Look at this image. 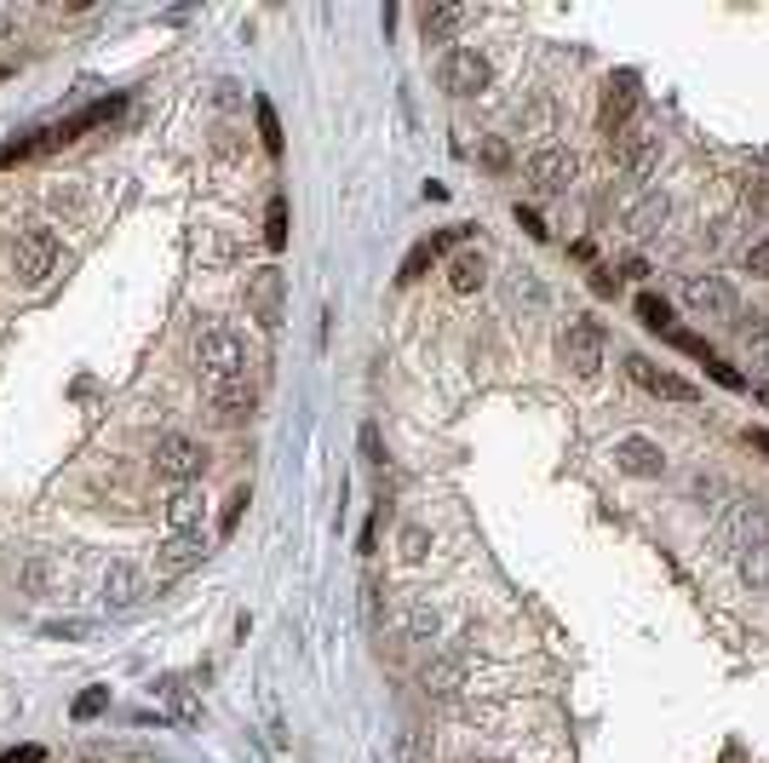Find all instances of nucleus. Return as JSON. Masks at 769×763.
Instances as JSON below:
<instances>
[{"mask_svg": "<svg viewBox=\"0 0 769 763\" xmlns=\"http://www.w3.org/2000/svg\"><path fill=\"white\" fill-rule=\"evenodd\" d=\"M190 350H196L201 379H247V373H253V362H247V339H242L230 322H201V327H196V339H190Z\"/></svg>", "mask_w": 769, "mask_h": 763, "instance_id": "obj_1", "label": "nucleus"}, {"mask_svg": "<svg viewBox=\"0 0 769 763\" xmlns=\"http://www.w3.org/2000/svg\"><path fill=\"white\" fill-rule=\"evenodd\" d=\"M149 465H156V476L172 482V489H190V482H201V471H208V448L196 437H185V430H167L156 442V453H149Z\"/></svg>", "mask_w": 769, "mask_h": 763, "instance_id": "obj_2", "label": "nucleus"}, {"mask_svg": "<svg viewBox=\"0 0 769 763\" xmlns=\"http://www.w3.org/2000/svg\"><path fill=\"white\" fill-rule=\"evenodd\" d=\"M557 356H562V368H569L575 379H598L603 373V356H609L603 327L592 316H575L569 327H562V339H557Z\"/></svg>", "mask_w": 769, "mask_h": 763, "instance_id": "obj_3", "label": "nucleus"}, {"mask_svg": "<svg viewBox=\"0 0 769 763\" xmlns=\"http://www.w3.org/2000/svg\"><path fill=\"white\" fill-rule=\"evenodd\" d=\"M769 534V512H764V500H747V494H729L724 505H717V540H724V551H747L758 546Z\"/></svg>", "mask_w": 769, "mask_h": 763, "instance_id": "obj_4", "label": "nucleus"}, {"mask_svg": "<svg viewBox=\"0 0 769 763\" xmlns=\"http://www.w3.org/2000/svg\"><path fill=\"white\" fill-rule=\"evenodd\" d=\"M58 259H64V242L53 231H41V224L12 242V270H18V282H30V288H41L46 276L58 270Z\"/></svg>", "mask_w": 769, "mask_h": 763, "instance_id": "obj_5", "label": "nucleus"}, {"mask_svg": "<svg viewBox=\"0 0 769 763\" xmlns=\"http://www.w3.org/2000/svg\"><path fill=\"white\" fill-rule=\"evenodd\" d=\"M489 81H494V69L477 46H448L443 53V92L448 98H477V92H489Z\"/></svg>", "mask_w": 769, "mask_h": 763, "instance_id": "obj_6", "label": "nucleus"}, {"mask_svg": "<svg viewBox=\"0 0 769 763\" xmlns=\"http://www.w3.org/2000/svg\"><path fill=\"white\" fill-rule=\"evenodd\" d=\"M683 304L701 322H735L740 316V293L724 282V276H689V282H683Z\"/></svg>", "mask_w": 769, "mask_h": 763, "instance_id": "obj_7", "label": "nucleus"}, {"mask_svg": "<svg viewBox=\"0 0 769 763\" xmlns=\"http://www.w3.org/2000/svg\"><path fill=\"white\" fill-rule=\"evenodd\" d=\"M247 311H253V322L265 327V334H276L281 327V299H288V282H281V270L276 265H265V270H247Z\"/></svg>", "mask_w": 769, "mask_h": 763, "instance_id": "obj_8", "label": "nucleus"}, {"mask_svg": "<svg viewBox=\"0 0 769 763\" xmlns=\"http://www.w3.org/2000/svg\"><path fill=\"white\" fill-rule=\"evenodd\" d=\"M637 115V75L621 69V75H609L603 81V104H598V126L609 138H621L626 133V121Z\"/></svg>", "mask_w": 769, "mask_h": 763, "instance_id": "obj_9", "label": "nucleus"}, {"mask_svg": "<svg viewBox=\"0 0 769 763\" xmlns=\"http://www.w3.org/2000/svg\"><path fill=\"white\" fill-rule=\"evenodd\" d=\"M614 471H626L637 482H655L666 471V448L655 437H644V430H632V437L614 442Z\"/></svg>", "mask_w": 769, "mask_h": 763, "instance_id": "obj_10", "label": "nucleus"}, {"mask_svg": "<svg viewBox=\"0 0 769 763\" xmlns=\"http://www.w3.org/2000/svg\"><path fill=\"white\" fill-rule=\"evenodd\" d=\"M575 172H580L575 149L551 144V149H534V161H528V184L540 190V195H562V190L575 184Z\"/></svg>", "mask_w": 769, "mask_h": 763, "instance_id": "obj_11", "label": "nucleus"}, {"mask_svg": "<svg viewBox=\"0 0 769 763\" xmlns=\"http://www.w3.org/2000/svg\"><path fill=\"white\" fill-rule=\"evenodd\" d=\"M626 373H632V385H644L649 396H666V402H695V396H701L695 385H689V379L655 368L649 356H626Z\"/></svg>", "mask_w": 769, "mask_h": 763, "instance_id": "obj_12", "label": "nucleus"}, {"mask_svg": "<svg viewBox=\"0 0 769 763\" xmlns=\"http://www.w3.org/2000/svg\"><path fill=\"white\" fill-rule=\"evenodd\" d=\"M201 557H208V540H201V534H167V540L156 546V574L178 580V574L201 569Z\"/></svg>", "mask_w": 769, "mask_h": 763, "instance_id": "obj_13", "label": "nucleus"}, {"mask_svg": "<svg viewBox=\"0 0 769 763\" xmlns=\"http://www.w3.org/2000/svg\"><path fill=\"white\" fill-rule=\"evenodd\" d=\"M201 396L213 402L219 419H242V414H253V373L247 379H201Z\"/></svg>", "mask_w": 769, "mask_h": 763, "instance_id": "obj_14", "label": "nucleus"}, {"mask_svg": "<svg viewBox=\"0 0 769 763\" xmlns=\"http://www.w3.org/2000/svg\"><path fill=\"white\" fill-rule=\"evenodd\" d=\"M655 161H660V133H655V126L621 133V167H626L632 178H649V172H655Z\"/></svg>", "mask_w": 769, "mask_h": 763, "instance_id": "obj_15", "label": "nucleus"}, {"mask_svg": "<svg viewBox=\"0 0 769 763\" xmlns=\"http://www.w3.org/2000/svg\"><path fill=\"white\" fill-rule=\"evenodd\" d=\"M201 517H208V500H201L196 482H190V489H172V500H167V534H201Z\"/></svg>", "mask_w": 769, "mask_h": 763, "instance_id": "obj_16", "label": "nucleus"}, {"mask_svg": "<svg viewBox=\"0 0 769 763\" xmlns=\"http://www.w3.org/2000/svg\"><path fill=\"white\" fill-rule=\"evenodd\" d=\"M104 603H110V608H138V603H144V574H138L133 563H110V574H104Z\"/></svg>", "mask_w": 769, "mask_h": 763, "instance_id": "obj_17", "label": "nucleus"}, {"mask_svg": "<svg viewBox=\"0 0 769 763\" xmlns=\"http://www.w3.org/2000/svg\"><path fill=\"white\" fill-rule=\"evenodd\" d=\"M482 282H489V259H482L477 247H459L454 259H448V288L454 293H477Z\"/></svg>", "mask_w": 769, "mask_h": 763, "instance_id": "obj_18", "label": "nucleus"}, {"mask_svg": "<svg viewBox=\"0 0 769 763\" xmlns=\"http://www.w3.org/2000/svg\"><path fill=\"white\" fill-rule=\"evenodd\" d=\"M437 626H443L437 603H431V597H408V608H402V631H408V643H431V638H437Z\"/></svg>", "mask_w": 769, "mask_h": 763, "instance_id": "obj_19", "label": "nucleus"}, {"mask_svg": "<svg viewBox=\"0 0 769 763\" xmlns=\"http://www.w3.org/2000/svg\"><path fill=\"white\" fill-rule=\"evenodd\" d=\"M459 30H466V7H425V12H420V35H425L431 46L454 41Z\"/></svg>", "mask_w": 769, "mask_h": 763, "instance_id": "obj_20", "label": "nucleus"}, {"mask_svg": "<svg viewBox=\"0 0 769 763\" xmlns=\"http://www.w3.org/2000/svg\"><path fill=\"white\" fill-rule=\"evenodd\" d=\"M253 126H259V144H265V156H281V144H288V138H281V115H276V104H270L265 92L253 98Z\"/></svg>", "mask_w": 769, "mask_h": 763, "instance_id": "obj_21", "label": "nucleus"}, {"mask_svg": "<svg viewBox=\"0 0 769 763\" xmlns=\"http://www.w3.org/2000/svg\"><path fill=\"white\" fill-rule=\"evenodd\" d=\"M632 311H637V322H644L649 334H660V339L678 327V322H672V304H666L660 293H637V304H632Z\"/></svg>", "mask_w": 769, "mask_h": 763, "instance_id": "obj_22", "label": "nucleus"}, {"mask_svg": "<svg viewBox=\"0 0 769 763\" xmlns=\"http://www.w3.org/2000/svg\"><path fill=\"white\" fill-rule=\"evenodd\" d=\"M437 259H443V253H437V247H431V236H425V242H414V247H408V259H402V270H397V282H402V288H414V282H425V270H431V265H437Z\"/></svg>", "mask_w": 769, "mask_h": 763, "instance_id": "obj_23", "label": "nucleus"}, {"mask_svg": "<svg viewBox=\"0 0 769 763\" xmlns=\"http://www.w3.org/2000/svg\"><path fill=\"white\" fill-rule=\"evenodd\" d=\"M740 580H747L753 592H769V534H764L758 546L740 551Z\"/></svg>", "mask_w": 769, "mask_h": 763, "instance_id": "obj_24", "label": "nucleus"}, {"mask_svg": "<svg viewBox=\"0 0 769 763\" xmlns=\"http://www.w3.org/2000/svg\"><path fill=\"white\" fill-rule=\"evenodd\" d=\"M156 700H167V711H172V718H196V700H190V677H161L156 683Z\"/></svg>", "mask_w": 769, "mask_h": 763, "instance_id": "obj_25", "label": "nucleus"}, {"mask_svg": "<svg viewBox=\"0 0 769 763\" xmlns=\"http://www.w3.org/2000/svg\"><path fill=\"white\" fill-rule=\"evenodd\" d=\"M459 677H466V660H437V666H425V695H454Z\"/></svg>", "mask_w": 769, "mask_h": 763, "instance_id": "obj_26", "label": "nucleus"}, {"mask_svg": "<svg viewBox=\"0 0 769 763\" xmlns=\"http://www.w3.org/2000/svg\"><path fill=\"white\" fill-rule=\"evenodd\" d=\"M265 247L270 253L288 247V195H270V207H265Z\"/></svg>", "mask_w": 769, "mask_h": 763, "instance_id": "obj_27", "label": "nucleus"}, {"mask_svg": "<svg viewBox=\"0 0 769 763\" xmlns=\"http://www.w3.org/2000/svg\"><path fill=\"white\" fill-rule=\"evenodd\" d=\"M104 706H110V689H104V683H92V689L75 695V706H69V711H75V723H92Z\"/></svg>", "mask_w": 769, "mask_h": 763, "instance_id": "obj_28", "label": "nucleus"}, {"mask_svg": "<svg viewBox=\"0 0 769 763\" xmlns=\"http://www.w3.org/2000/svg\"><path fill=\"white\" fill-rule=\"evenodd\" d=\"M666 213H672V207H666V195H649L644 207L632 213V231H637V236H649L655 224H666Z\"/></svg>", "mask_w": 769, "mask_h": 763, "instance_id": "obj_29", "label": "nucleus"}, {"mask_svg": "<svg viewBox=\"0 0 769 763\" xmlns=\"http://www.w3.org/2000/svg\"><path fill=\"white\" fill-rule=\"evenodd\" d=\"M477 161L489 167V172H511V149H505V138H482V144H477Z\"/></svg>", "mask_w": 769, "mask_h": 763, "instance_id": "obj_30", "label": "nucleus"}, {"mask_svg": "<svg viewBox=\"0 0 769 763\" xmlns=\"http://www.w3.org/2000/svg\"><path fill=\"white\" fill-rule=\"evenodd\" d=\"M740 270L758 276V282H769V236H764V242H753L747 253H740Z\"/></svg>", "mask_w": 769, "mask_h": 763, "instance_id": "obj_31", "label": "nucleus"}, {"mask_svg": "<svg viewBox=\"0 0 769 763\" xmlns=\"http://www.w3.org/2000/svg\"><path fill=\"white\" fill-rule=\"evenodd\" d=\"M242 512H247V489H236V494L224 500V512H219V534H224V540H230V534H236Z\"/></svg>", "mask_w": 769, "mask_h": 763, "instance_id": "obj_32", "label": "nucleus"}, {"mask_svg": "<svg viewBox=\"0 0 769 763\" xmlns=\"http://www.w3.org/2000/svg\"><path fill=\"white\" fill-rule=\"evenodd\" d=\"M425 546H431V534L408 523V528H402V557H408V563H420V557H425Z\"/></svg>", "mask_w": 769, "mask_h": 763, "instance_id": "obj_33", "label": "nucleus"}, {"mask_svg": "<svg viewBox=\"0 0 769 763\" xmlns=\"http://www.w3.org/2000/svg\"><path fill=\"white\" fill-rule=\"evenodd\" d=\"M471 242V224H448V231H437V236H431V247H437V253H448V247H466Z\"/></svg>", "mask_w": 769, "mask_h": 763, "instance_id": "obj_34", "label": "nucleus"}, {"mask_svg": "<svg viewBox=\"0 0 769 763\" xmlns=\"http://www.w3.org/2000/svg\"><path fill=\"white\" fill-rule=\"evenodd\" d=\"M87 631H92L87 620H46L41 638H87Z\"/></svg>", "mask_w": 769, "mask_h": 763, "instance_id": "obj_35", "label": "nucleus"}, {"mask_svg": "<svg viewBox=\"0 0 769 763\" xmlns=\"http://www.w3.org/2000/svg\"><path fill=\"white\" fill-rule=\"evenodd\" d=\"M363 460L379 471L384 465V448H379V425H363Z\"/></svg>", "mask_w": 769, "mask_h": 763, "instance_id": "obj_36", "label": "nucleus"}, {"mask_svg": "<svg viewBox=\"0 0 769 763\" xmlns=\"http://www.w3.org/2000/svg\"><path fill=\"white\" fill-rule=\"evenodd\" d=\"M517 224H523V231H528L534 242H546V236H551L546 224H540V213H534V207H523V201H517Z\"/></svg>", "mask_w": 769, "mask_h": 763, "instance_id": "obj_37", "label": "nucleus"}, {"mask_svg": "<svg viewBox=\"0 0 769 763\" xmlns=\"http://www.w3.org/2000/svg\"><path fill=\"white\" fill-rule=\"evenodd\" d=\"M0 763H46V752H41V747H12Z\"/></svg>", "mask_w": 769, "mask_h": 763, "instance_id": "obj_38", "label": "nucleus"}, {"mask_svg": "<svg viewBox=\"0 0 769 763\" xmlns=\"http://www.w3.org/2000/svg\"><path fill=\"white\" fill-rule=\"evenodd\" d=\"M747 448H758V453H769V430H764V425H747Z\"/></svg>", "mask_w": 769, "mask_h": 763, "instance_id": "obj_39", "label": "nucleus"}, {"mask_svg": "<svg viewBox=\"0 0 769 763\" xmlns=\"http://www.w3.org/2000/svg\"><path fill=\"white\" fill-rule=\"evenodd\" d=\"M592 288H598V293H614V288H621V276H609V270H592Z\"/></svg>", "mask_w": 769, "mask_h": 763, "instance_id": "obj_40", "label": "nucleus"}, {"mask_svg": "<svg viewBox=\"0 0 769 763\" xmlns=\"http://www.w3.org/2000/svg\"><path fill=\"white\" fill-rule=\"evenodd\" d=\"M75 763H110L104 752H81V758H75Z\"/></svg>", "mask_w": 769, "mask_h": 763, "instance_id": "obj_41", "label": "nucleus"}, {"mask_svg": "<svg viewBox=\"0 0 769 763\" xmlns=\"http://www.w3.org/2000/svg\"><path fill=\"white\" fill-rule=\"evenodd\" d=\"M126 763H167V758H149V752H133V758H126Z\"/></svg>", "mask_w": 769, "mask_h": 763, "instance_id": "obj_42", "label": "nucleus"}, {"mask_svg": "<svg viewBox=\"0 0 769 763\" xmlns=\"http://www.w3.org/2000/svg\"><path fill=\"white\" fill-rule=\"evenodd\" d=\"M7 30H12V18H7V12H0V41H7Z\"/></svg>", "mask_w": 769, "mask_h": 763, "instance_id": "obj_43", "label": "nucleus"}, {"mask_svg": "<svg viewBox=\"0 0 769 763\" xmlns=\"http://www.w3.org/2000/svg\"><path fill=\"white\" fill-rule=\"evenodd\" d=\"M758 402H764V408H769V385H758Z\"/></svg>", "mask_w": 769, "mask_h": 763, "instance_id": "obj_44", "label": "nucleus"}, {"mask_svg": "<svg viewBox=\"0 0 769 763\" xmlns=\"http://www.w3.org/2000/svg\"><path fill=\"white\" fill-rule=\"evenodd\" d=\"M7 75H12V69H7V64H0V81H7Z\"/></svg>", "mask_w": 769, "mask_h": 763, "instance_id": "obj_45", "label": "nucleus"}]
</instances>
